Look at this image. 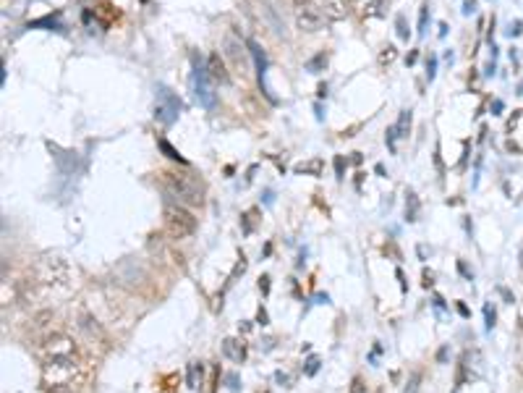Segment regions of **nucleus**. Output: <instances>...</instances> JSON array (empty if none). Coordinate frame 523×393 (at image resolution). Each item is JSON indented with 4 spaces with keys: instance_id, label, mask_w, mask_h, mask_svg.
Returning a JSON list of instances; mask_svg holds the SVG:
<instances>
[{
    "instance_id": "obj_1",
    "label": "nucleus",
    "mask_w": 523,
    "mask_h": 393,
    "mask_svg": "<svg viewBox=\"0 0 523 393\" xmlns=\"http://www.w3.org/2000/svg\"><path fill=\"white\" fill-rule=\"evenodd\" d=\"M160 186L176 205H189L199 207L205 202V186L194 173H181V170H163L160 173Z\"/></svg>"
},
{
    "instance_id": "obj_2",
    "label": "nucleus",
    "mask_w": 523,
    "mask_h": 393,
    "mask_svg": "<svg viewBox=\"0 0 523 393\" xmlns=\"http://www.w3.org/2000/svg\"><path fill=\"white\" fill-rule=\"evenodd\" d=\"M32 278H34V283H40V286L66 289L71 283V265L63 257H58V254H45V257L37 260Z\"/></svg>"
},
{
    "instance_id": "obj_3",
    "label": "nucleus",
    "mask_w": 523,
    "mask_h": 393,
    "mask_svg": "<svg viewBox=\"0 0 523 393\" xmlns=\"http://www.w3.org/2000/svg\"><path fill=\"white\" fill-rule=\"evenodd\" d=\"M79 359L76 357H63V359H50L42 362V383L47 388L53 385H73V380L79 378Z\"/></svg>"
},
{
    "instance_id": "obj_4",
    "label": "nucleus",
    "mask_w": 523,
    "mask_h": 393,
    "mask_svg": "<svg viewBox=\"0 0 523 393\" xmlns=\"http://www.w3.org/2000/svg\"><path fill=\"white\" fill-rule=\"evenodd\" d=\"M196 231V218L183 205H167L165 207V234L170 239H189Z\"/></svg>"
},
{
    "instance_id": "obj_5",
    "label": "nucleus",
    "mask_w": 523,
    "mask_h": 393,
    "mask_svg": "<svg viewBox=\"0 0 523 393\" xmlns=\"http://www.w3.org/2000/svg\"><path fill=\"white\" fill-rule=\"evenodd\" d=\"M37 357H40V362L76 357V341L66 336V333H53V336L42 338L40 344H37Z\"/></svg>"
},
{
    "instance_id": "obj_6",
    "label": "nucleus",
    "mask_w": 523,
    "mask_h": 393,
    "mask_svg": "<svg viewBox=\"0 0 523 393\" xmlns=\"http://www.w3.org/2000/svg\"><path fill=\"white\" fill-rule=\"evenodd\" d=\"M293 16H296V27L309 34L325 27V11L314 0H293Z\"/></svg>"
},
{
    "instance_id": "obj_7",
    "label": "nucleus",
    "mask_w": 523,
    "mask_h": 393,
    "mask_svg": "<svg viewBox=\"0 0 523 393\" xmlns=\"http://www.w3.org/2000/svg\"><path fill=\"white\" fill-rule=\"evenodd\" d=\"M181 111V100L167 89V87H157V108H154V118L163 124V126H170L176 118H178Z\"/></svg>"
},
{
    "instance_id": "obj_8",
    "label": "nucleus",
    "mask_w": 523,
    "mask_h": 393,
    "mask_svg": "<svg viewBox=\"0 0 523 393\" xmlns=\"http://www.w3.org/2000/svg\"><path fill=\"white\" fill-rule=\"evenodd\" d=\"M212 79H209V74H207V69H202L199 63H196V56H194V74H191V87H194V95L199 98V102L205 105V108H215V92H212Z\"/></svg>"
},
{
    "instance_id": "obj_9",
    "label": "nucleus",
    "mask_w": 523,
    "mask_h": 393,
    "mask_svg": "<svg viewBox=\"0 0 523 393\" xmlns=\"http://www.w3.org/2000/svg\"><path fill=\"white\" fill-rule=\"evenodd\" d=\"M351 5L361 19H380L387 14V0H351Z\"/></svg>"
},
{
    "instance_id": "obj_10",
    "label": "nucleus",
    "mask_w": 523,
    "mask_h": 393,
    "mask_svg": "<svg viewBox=\"0 0 523 393\" xmlns=\"http://www.w3.org/2000/svg\"><path fill=\"white\" fill-rule=\"evenodd\" d=\"M207 74H209V79L215 85H231V74L225 69V60L218 53H212V56L207 58Z\"/></svg>"
},
{
    "instance_id": "obj_11",
    "label": "nucleus",
    "mask_w": 523,
    "mask_h": 393,
    "mask_svg": "<svg viewBox=\"0 0 523 393\" xmlns=\"http://www.w3.org/2000/svg\"><path fill=\"white\" fill-rule=\"evenodd\" d=\"M225 53H228V58L233 60L235 69H238V71H246V66H248L246 56L251 53V50H244V45L238 43V40H233V37H228V40H225Z\"/></svg>"
},
{
    "instance_id": "obj_12",
    "label": "nucleus",
    "mask_w": 523,
    "mask_h": 393,
    "mask_svg": "<svg viewBox=\"0 0 523 393\" xmlns=\"http://www.w3.org/2000/svg\"><path fill=\"white\" fill-rule=\"evenodd\" d=\"M222 354L235 362V365H241V362H246V344L241 341V338H225L222 341Z\"/></svg>"
},
{
    "instance_id": "obj_13",
    "label": "nucleus",
    "mask_w": 523,
    "mask_h": 393,
    "mask_svg": "<svg viewBox=\"0 0 523 393\" xmlns=\"http://www.w3.org/2000/svg\"><path fill=\"white\" fill-rule=\"evenodd\" d=\"M56 320V312H50V309H42V312H37L34 315V320H32V330L42 338H47V336H53V328H50V323Z\"/></svg>"
},
{
    "instance_id": "obj_14",
    "label": "nucleus",
    "mask_w": 523,
    "mask_h": 393,
    "mask_svg": "<svg viewBox=\"0 0 523 393\" xmlns=\"http://www.w3.org/2000/svg\"><path fill=\"white\" fill-rule=\"evenodd\" d=\"M322 8H325V16L332 19V21H340L348 14V0H322Z\"/></svg>"
},
{
    "instance_id": "obj_15",
    "label": "nucleus",
    "mask_w": 523,
    "mask_h": 393,
    "mask_svg": "<svg viewBox=\"0 0 523 393\" xmlns=\"http://www.w3.org/2000/svg\"><path fill=\"white\" fill-rule=\"evenodd\" d=\"M246 47L251 50V56H254V63H257V74H259V82H264V74H267V56H264V50H262L259 43H254V40H248Z\"/></svg>"
},
{
    "instance_id": "obj_16",
    "label": "nucleus",
    "mask_w": 523,
    "mask_h": 393,
    "mask_svg": "<svg viewBox=\"0 0 523 393\" xmlns=\"http://www.w3.org/2000/svg\"><path fill=\"white\" fill-rule=\"evenodd\" d=\"M202 375H205V367L199 365V362H189V367H186V385L191 391H196L202 385Z\"/></svg>"
},
{
    "instance_id": "obj_17",
    "label": "nucleus",
    "mask_w": 523,
    "mask_h": 393,
    "mask_svg": "<svg viewBox=\"0 0 523 393\" xmlns=\"http://www.w3.org/2000/svg\"><path fill=\"white\" fill-rule=\"evenodd\" d=\"M322 168H325V163H322L319 157H314V160H309V163H299V166H296V173H312V176H319Z\"/></svg>"
},
{
    "instance_id": "obj_18",
    "label": "nucleus",
    "mask_w": 523,
    "mask_h": 393,
    "mask_svg": "<svg viewBox=\"0 0 523 393\" xmlns=\"http://www.w3.org/2000/svg\"><path fill=\"white\" fill-rule=\"evenodd\" d=\"M157 147H160V150L165 153V157H170V160H176V163H181V166H186V160L181 157V153H178V150H176V147H173V144H170L167 139H157Z\"/></svg>"
},
{
    "instance_id": "obj_19",
    "label": "nucleus",
    "mask_w": 523,
    "mask_h": 393,
    "mask_svg": "<svg viewBox=\"0 0 523 393\" xmlns=\"http://www.w3.org/2000/svg\"><path fill=\"white\" fill-rule=\"evenodd\" d=\"M395 58H398V47H395V45H387L385 50L380 53V58H377V63H380V66L385 69V66H390V63H393Z\"/></svg>"
},
{
    "instance_id": "obj_20",
    "label": "nucleus",
    "mask_w": 523,
    "mask_h": 393,
    "mask_svg": "<svg viewBox=\"0 0 523 393\" xmlns=\"http://www.w3.org/2000/svg\"><path fill=\"white\" fill-rule=\"evenodd\" d=\"M408 128H411V111H403L400 121L395 124V131H398V137H408Z\"/></svg>"
},
{
    "instance_id": "obj_21",
    "label": "nucleus",
    "mask_w": 523,
    "mask_h": 393,
    "mask_svg": "<svg viewBox=\"0 0 523 393\" xmlns=\"http://www.w3.org/2000/svg\"><path fill=\"white\" fill-rule=\"evenodd\" d=\"M327 66V53H319V56H314L309 63H306V69L312 71V74H317V71H322Z\"/></svg>"
},
{
    "instance_id": "obj_22",
    "label": "nucleus",
    "mask_w": 523,
    "mask_h": 393,
    "mask_svg": "<svg viewBox=\"0 0 523 393\" xmlns=\"http://www.w3.org/2000/svg\"><path fill=\"white\" fill-rule=\"evenodd\" d=\"M416 212H419V199L416 194H408V205H406V215H408V221H416Z\"/></svg>"
},
{
    "instance_id": "obj_23",
    "label": "nucleus",
    "mask_w": 523,
    "mask_h": 393,
    "mask_svg": "<svg viewBox=\"0 0 523 393\" xmlns=\"http://www.w3.org/2000/svg\"><path fill=\"white\" fill-rule=\"evenodd\" d=\"M419 385H421V372H411V378L406 383V393H419Z\"/></svg>"
},
{
    "instance_id": "obj_24",
    "label": "nucleus",
    "mask_w": 523,
    "mask_h": 393,
    "mask_svg": "<svg viewBox=\"0 0 523 393\" xmlns=\"http://www.w3.org/2000/svg\"><path fill=\"white\" fill-rule=\"evenodd\" d=\"M427 19H429V3H424V5H421V16H419V34L427 32Z\"/></svg>"
},
{
    "instance_id": "obj_25",
    "label": "nucleus",
    "mask_w": 523,
    "mask_h": 393,
    "mask_svg": "<svg viewBox=\"0 0 523 393\" xmlns=\"http://www.w3.org/2000/svg\"><path fill=\"white\" fill-rule=\"evenodd\" d=\"M319 370V357H309V362H306V375H317Z\"/></svg>"
},
{
    "instance_id": "obj_26",
    "label": "nucleus",
    "mask_w": 523,
    "mask_h": 393,
    "mask_svg": "<svg viewBox=\"0 0 523 393\" xmlns=\"http://www.w3.org/2000/svg\"><path fill=\"white\" fill-rule=\"evenodd\" d=\"M395 24H398V37H400V40H408V29H406V19H403V16H398V19H395Z\"/></svg>"
},
{
    "instance_id": "obj_27",
    "label": "nucleus",
    "mask_w": 523,
    "mask_h": 393,
    "mask_svg": "<svg viewBox=\"0 0 523 393\" xmlns=\"http://www.w3.org/2000/svg\"><path fill=\"white\" fill-rule=\"evenodd\" d=\"M434 74H437V58L432 56V58L427 60V76H429V82L434 79Z\"/></svg>"
},
{
    "instance_id": "obj_28",
    "label": "nucleus",
    "mask_w": 523,
    "mask_h": 393,
    "mask_svg": "<svg viewBox=\"0 0 523 393\" xmlns=\"http://www.w3.org/2000/svg\"><path fill=\"white\" fill-rule=\"evenodd\" d=\"M254 215H257V210H251V212H246V215H244V231H246V234H251V231H254V223H251V218H254Z\"/></svg>"
},
{
    "instance_id": "obj_29",
    "label": "nucleus",
    "mask_w": 523,
    "mask_h": 393,
    "mask_svg": "<svg viewBox=\"0 0 523 393\" xmlns=\"http://www.w3.org/2000/svg\"><path fill=\"white\" fill-rule=\"evenodd\" d=\"M484 315H487V330H492L495 328V309L484 307Z\"/></svg>"
},
{
    "instance_id": "obj_30",
    "label": "nucleus",
    "mask_w": 523,
    "mask_h": 393,
    "mask_svg": "<svg viewBox=\"0 0 523 393\" xmlns=\"http://www.w3.org/2000/svg\"><path fill=\"white\" fill-rule=\"evenodd\" d=\"M259 291L264 296L270 294V276H262V278H259Z\"/></svg>"
},
{
    "instance_id": "obj_31",
    "label": "nucleus",
    "mask_w": 523,
    "mask_h": 393,
    "mask_svg": "<svg viewBox=\"0 0 523 393\" xmlns=\"http://www.w3.org/2000/svg\"><path fill=\"white\" fill-rule=\"evenodd\" d=\"M244 270H246V260H244V254H241V260H238V265L233 267V276H231V278H235V276H241Z\"/></svg>"
},
{
    "instance_id": "obj_32",
    "label": "nucleus",
    "mask_w": 523,
    "mask_h": 393,
    "mask_svg": "<svg viewBox=\"0 0 523 393\" xmlns=\"http://www.w3.org/2000/svg\"><path fill=\"white\" fill-rule=\"evenodd\" d=\"M45 393H73L71 385H53V388H47Z\"/></svg>"
},
{
    "instance_id": "obj_33",
    "label": "nucleus",
    "mask_w": 523,
    "mask_h": 393,
    "mask_svg": "<svg viewBox=\"0 0 523 393\" xmlns=\"http://www.w3.org/2000/svg\"><path fill=\"white\" fill-rule=\"evenodd\" d=\"M225 380H228V388H231V391H238V375H235V372H231Z\"/></svg>"
},
{
    "instance_id": "obj_34",
    "label": "nucleus",
    "mask_w": 523,
    "mask_h": 393,
    "mask_svg": "<svg viewBox=\"0 0 523 393\" xmlns=\"http://www.w3.org/2000/svg\"><path fill=\"white\" fill-rule=\"evenodd\" d=\"M474 11H476V0H466V3H463V14H474Z\"/></svg>"
},
{
    "instance_id": "obj_35",
    "label": "nucleus",
    "mask_w": 523,
    "mask_h": 393,
    "mask_svg": "<svg viewBox=\"0 0 523 393\" xmlns=\"http://www.w3.org/2000/svg\"><path fill=\"white\" fill-rule=\"evenodd\" d=\"M257 323H259V325H267V312H264L262 307H259V312H257Z\"/></svg>"
},
{
    "instance_id": "obj_36",
    "label": "nucleus",
    "mask_w": 523,
    "mask_h": 393,
    "mask_svg": "<svg viewBox=\"0 0 523 393\" xmlns=\"http://www.w3.org/2000/svg\"><path fill=\"white\" fill-rule=\"evenodd\" d=\"M335 170H338V179H343V157L335 160Z\"/></svg>"
},
{
    "instance_id": "obj_37",
    "label": "nucleus",
    "mask_w": 523,
    "mask_h": 393,
    "mask_svg": "<svg viewBox=\"0 0 523 393\" xmlns=\"http://www.w3.org/2000/svg\"><path fill=\"white\" fill-rule=\"evenodd\" d=\"M416 58H419V53H416V50H413V53H411V56H408V58H406V63H408V66H411V63H413V60H416Z\"/></svg>"
},
{
    "instance_id": "obj_38",
    "label": "nucleus",
    "mask_w": 523,
    "mask_h": 393,
    "mask_svg": "<svg viewBox=\"0 0 523 393\" xmlns=\"http://www.w3.org/2000/svg\"><path fill=\"white\" fill-rule=\"evenodd\" d=\"M437 359H440V362H445V359H448V349H440V354H437Z\"/></svg>"
},
{
    "instance_id": "obj_39",
    "label": "nucleus",
    "mask_w": 523,
    "mask_h": 393,
    "mask_svg": "<svg viewBox=\"0 0 523 393\" xmlns=\"http://www.w3.org/2000/svg\"><path fill=\"white\" fill-rule=\"evenodd\" d=\"M317 92H319V98H325V95H327V85H319Z\"/></svg>"
},
{
    "instance_id": "obj_40",
    "label": "nucleus",
    "mask_w": 523,
    "mask_h": 393,
    "mask_svg": "<svg viewBox=\"0 0 523 393\" xmlns=\"http://www.w3.org/2000/svg\"><path fill=\"white\" fill-rule=\"evenodd\" d=\"M353 393H361V380H353Z\"/></svg>"
},
{
    "instance_id": "obj_41",
    "label": "nucleus",
    "mask_w": 523,
    "mask_h": 393,
    "mask_svg": "<svg viewBox=\"0 0 523 393\" xmlns=\"http://www.w3.org/2000/svg\"><path fill=\"white\" fill-rule=\"evenodd\" d=\"M458 312H461L463 317H468V309H466V304H458Z\"/></svg>"
},
{
    "instance_id": "obj_42",
    "label": "nucleus",
    "mask_w": 523,
    "mask_h": 393,
    "mask_svg": "<svg viewBox=\"0 0 523 393\" xmlns=\"http://www.w3.org/2000/svg\"><path fill=\"white\" fill-rule=\"evenodd\" d=\"M424 286H432V273H424Z\"/></svg>"
}]
</instances>
